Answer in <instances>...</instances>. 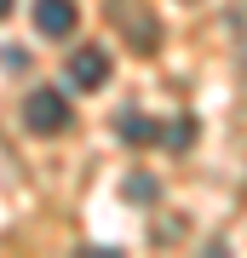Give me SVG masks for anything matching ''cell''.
I'll list each match as a JSON object with an SVG mask.
<instances>
[{
  "label": "cell",
  "instance_id": "cell-3",
  "mask_svg": "<svg viewBox=\"0 0 247 258\" xmlns=\"http://www.w3.org/2000/svg\"><path fill=\"white\" fill-rule=\"evenodd\" d=\"M35 29L40 35H69L75 29V0H35Z\"/></svg>",
  "mask_w": 247,
  "mask_h": 258
},
{
  "label": "cell",
  "instance_id": "cell-8",
  "mask_svg": "<svg viewBox=\"0 0 247 258\" xmlns=\"http://www.w3.org/2000/svg\"><path fill=\"white\" fill-rule=\"evenodd\" d=\"M6 12H12V0H0V18H6Z\"/></svg>",
  "mask_w": 247,
  "mask_h": 258
},
{
  "label": "cell",
  "instance_id": "cell-2",
  "mask_svg": "<svg viewBox=\"0 0 247 258\" xmlns=\"http://www.w3.org/2000/svg\"><path fill=\"white\" fill-rule=\"evenodd\" d=\"M64 69H69V86H81V92H98V86L110 81V57H104L98 46H81Z\"/></svg>",
  "mask_w": 247,
  "mask_h": 258
},
{
  "label": "cell",
  "instance_id": "cell-5",
  "mask_svg": "<svg viewBox=\"0 0 247 258\" xmlns=\"http://www.w3.org/2000/svg\"><path fill=\"white\" fill-rule=\"evenodd\" d=\"M115 132H121V144H156V138H161V126H156L150 115H138V109L121 115V120H115Z\"/></svg>",
  "mask_w": 247,
  "mask_h": 258
},
{
  "label": "cell",
  "instance_id": "cell-4",
  "mask_svg": "<svg viewBox=\"0 0 247 258\" xmlns=\"http://www.w3.org/2000/svg\"><path fill=\"white\" fill-rule=\"evenodd\" d=\"M115 18H121V35H127V29H132V46H156V29H150V12L144 6H121V0H115Z\"/></svg>",
  "mask_w": 247,
  "mask_h": 258
},
{
  "label": "cell",
  "instance_id": "cell-6",
  "mask_svg": "<svg viewBox=\"0 0 247 258\" xmlns=\"http://www.w3.org/2000/svg\"><path fill=\"white\" fill-rule=\"evenodd\" d=\"M190 138H195L190 120H178V126H161V144H167V149H190Z\"/></svg>",
  "mask_w": 247,
  "mask_h": 258
},
{
  "label": "cell",
  "instance_id": "cell-1",
  "mask_svg": "<svg viewBox=\"0 0 247 258\" xmlns=\"http://www.w3.org/2000/svg\"><path fill=\"white\" fill-rule=\"evenodd\" d=\"M23 126L29 132H40V138H52V132H64L69 126V103H64V92H29L23 98Z\"/></svg>",
  "mask_w": 247,
  "mask_h": 258
},
{
  "label": "cell",
  "instance_id": "cell-7",
  "mask_svg": "<svg viewBox=\"0 0 247 258\" xmlns=\"http://www.w3.org/2000/svg\"><path fill=\"white\" fill-rule=\"evenodd\" d=\"M127 195H132V201H156V178H150V172H132L127 178Z\"/></svg>",
  "mask_w": 247,
  "mask_h": 258
}]
</instances>
